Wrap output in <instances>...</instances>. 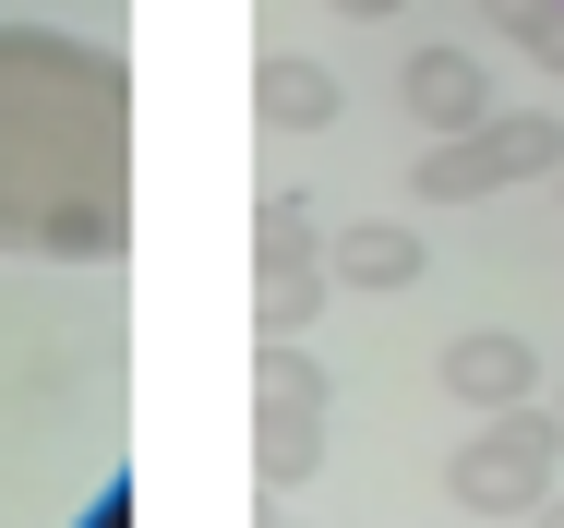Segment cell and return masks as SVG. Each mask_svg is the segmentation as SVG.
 <instances>
[{
	"mask_svg": "<svg viewBox=\"0 0 564 528\" xmlns=\"http://www.w3.org/2000/svg\"><path fill=\"white\" fill-rule=\"evenodd\" d=\"M325 265H337L348 289H421V228H397V216H360L325 240Z\"/></svg>",
	"mask_w": 564,
	"mask_h": 528,
	"instance_id": "obj_8",
	"label": "cell"
},
{
	"mask_svg": "<svg viewBox=\"0 0 564 528\" xmlns=\"http://www.w3.org/2000/svg\"><path fill=\"white\" fill-rule=\"evenodd\" d=\"M553 169H564V120H553V108H492V120H468V132H433L421 205H480V193L553 181Z\"/></svg>",
	"mask_w": 564,
	"mask_h": 528,
	"instance_id": "obj_3",
	"label": "cell"
},
{
	"mask_svg": "<svg viewBox=\"0 0 564 528\" xmlns=\"http://www.w3.org/2000/svg\"><path fill=\"white\" fill-rule=\"evenodd\" d=\"M337 12H360V24H384V12H409V0H337Z\"/></svg>",
	"mask_w": 564,
	"mask_h": 528,
	"instance_id": "obj_12",
	"label": "cell"
},
{
	"mask_svg": "<svg viewBox=\"0 0 564 528\" xmlns=\"http://www.w3.org/2000/svg\"><path fill=\"white\" fill-rule=\"evenodd\" d=\"M553 456H564V409L517 397V409H480V432L445 456V493L468 517H529L553 493Z\"/></svg>",
	"mask_w": 564,
	"mask_h": 528,
	"instance_id": "obj_2",
	"label": "cell"
},
{
	"mask_svg": "<svg viewBox=\"0 0 564 528\" xmlns=\"http://www.w3.org/2000/svg\"><path fill=\"white\" fill-rule=\"evenodd\" d=\"M264 421H252V456H264V481L289 493V481H313L325 468V373H313V348L301 336H264Z\"/></svg>",
	"mask_w": 564,
	"mask_h": 528,
	"instance_id": "obj_5",
	"label": "cell"
},
{
	"mask_svg": "<svg viewBox=\"0 0 564 528\" xmlns=\"http://www.w3.org/2000/svg\"><path fill=\"white\" fill-rule=\"evenodd\" d=\"M529 528H564V493H541V505H529Z\"/></svg>",
	"mask_w": 564,
	"mask_h": 528,
	"instance_id": "obj_13",
	"label": "cell"
},
{
	"mask_svg": "<svg viewBox=\"0 0 564 528\" xmlns=\"http://www.w3.org/2000/svg\"><path fill=\"white\" fill-rule=\"evenodd\" d=\"M433 385H445V397H468V409H517V397L541 385V360H529V336H505V324H468V336H445Z\"/></svg>",
	"mask_w": 564,
	"mask_h": 528,
	"instance_id": "obj_6",
	"label": "cell"
},
{
	"mask_svg": "<svg viewBox=\"0 0 564 528\" xmlns=\"http://www.w3.org/2000/svg\"><path fill=\"white\" fill-rule=\"evenodd\" d=\"M252 85H264V97H252V108H264V132H325V120H337V73L301 61V49H276Z\"/></svg>",
	"mask_w": 564,
	"mask_h": 528,
	"instance_id": "obj_9",
	"label": "cell"
},
{
	"mask_svg": "<svg viewBox=\"0 0 564 528\" xmlns=\"http://www.w3.org/2000/svg\"><path fill=\"white\" fill-rule=\"evenodd\" d=\"M132 240V61L73 24H0V252L120 265Z\"/></svg>",
	"mask_w": 564,
	"mask_h": 528,
	"instance_id": "obj_1",
	"label": "cell"
},
{
	"mask_svg": "<svg viewBox=\"0 0 564 528\" xmlns=\"http://www.w3.org/2000/svg\"><path fill=\"white\" fill-rule=\"evenodd\" d=\"M553 181H564V169H553Z\"/></svg>",
	"mask_w": 564,
	"mask_h": 528,
	"instance_id": "obj_15",
	"label": "cell"
},
{
	"mask_svg": "<svg viewBox=\"0 0 564 528\" xmlns=\"http://www.w3.org/2000/svg\"><path fill=\"white\" fill-rule=\"evenodd\" d=\"M517 49H529V61H541V73H553V85H564V0H553V12H541V24H529V36H517Z\"/></svg>",
	"mask_w": 564,
	"mask_h": 528,
	"instance_id": "obj_10",
	"label": "cell"
},
{
	"mask_svg": "<svg viewBox=\"0 0 564 528\" xmlns=\"http://www.w3.org/2000/svg\"><path fill=\"white\" fill-rule=\"evenodd\" d=\"M276 528H289V517H276Z\"/></svg>",
	"mask_w": 564,
	"mask_h": 528,
	"instance_id": "obj_14",
	"label": "cell"
},
{
	"mask_svg": "<svg viewBox=\"0 0 564 528\" xmlns=\"http://www.w3.org/2000/svg\"><path fill=\"white\" fill-rule=\"evenodd\" d=\"M325 289H337L325 228L301 216V193H276L264 228H252V324H264V336H301V324L325 313Z\"/></svg>",
	"mask_w": 564,
	"mask_h": 528,
	"instance_id": "obj_4",
	"label": "cell"
},
{
	"mask_svg": "<svg viewBox=\"0 0 564 528\" xmlns=\"http://www.w3.org/2000/svg\"><path fill=\"white\" fill-rule=\"evenodd\" d=\"M397 97L421 132H468V120H492V73H480V49H421L397 73Z\"/></svg>",
	"mask_w": 564,
	"mask_h": 528,
	"instance_id": "obj_7",
	"label": "cell"
},
{
	"mask_svg": "<svg viewBox=\"0 0 564 528\" xmlns=\"http://www.w3.org/2000/svg\"><path fill=\"white\" fill-rule=\"evenodd\" d=\"M553 409H564V397H553Z\"/></svg>",
	"mask_w": 564,
	"mask_h": 528,
	"instance_id": "obj_16",
	"label": "cell"
},
{
	"mask_svg": "<svg viewBox=\"0 0 564 528\" xmlns=\"http://www.w3.org/2000/svg\"><path fill=\"white\" fill-rule=\"evenodd\" d=\"M541 12H553V0H480V24H492V36H529Z\"/></svg>",
	"mask_w": 564,
	"mask_h": 528,
	"instance_id": "obj_11",
	"label": "cell"
}]
</instances>
